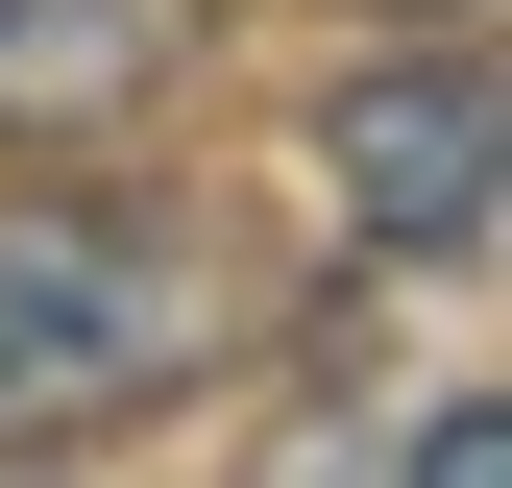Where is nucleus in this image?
Returning a JSON list of instances; mask_svg holds the SVG:
<instances>
[{
	"mask_svg": "<svg viewBox=\"0 0 512 488\" xmlns=\"http://www.w3.org/2000/svg\"><path fill=\"white\" fill-rule=\"evenodd\" d=\"M415 488H512V415L464 391V415H415Z\"/></svg>",
	"mask_w": 512,
	"mask_h": 488,
	"instance_id": "7ed1b4c3",
	"label": "nucleus"
},
{
	"mask_svg": "<svg viewBox=\"0 0 512 488\" xmlns=\"http://www.w3.org/2000/svg\"><path fill=\"white\" fill-rule=\"evenodd\" d=\"M342 196H366L391 269H488V74H464V49L342 98Z\"/></svg>",
	"mask_w": 512,
	"mask_h": 488,
	"instance_id": "f03ea898",
	"label": "nucleus"
},
{
	"mask_svg": "<svg viewBox=\"0 0 512 488\" xmlns=\"http://www.w3.org/2000/svg\"><path fill=\"white\" fill-rule=\"evenodd\" d=\"M220 366V269L171 220L98 196H0V440H74V415H147Z\"/></svg>",
	"mask_w": 512,
	"mask_h": 488,
	"instance_id": "f257e3e1",
	"label": "nucleus"
}]
</instances>
